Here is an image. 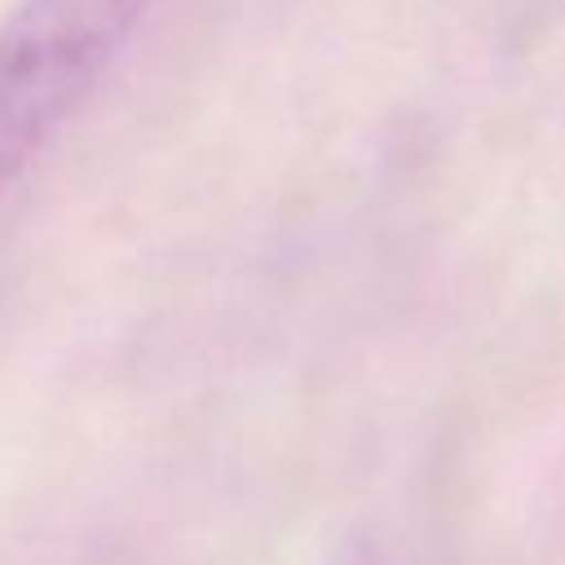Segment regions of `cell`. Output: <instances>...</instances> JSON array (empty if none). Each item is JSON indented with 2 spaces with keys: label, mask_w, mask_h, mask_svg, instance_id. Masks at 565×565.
Here are the masks:
<instances>
[{
  "label": "cell",
  "mask_w": 565,
  "mask_h": 565,
  "mask_svg": "<svg viewBox=\"0 0 565 565\" xmlns=\"http://www.w3.org/2000/svg\"><path fill=\"white\" fill-rule=\"evenodd\" d=\"M154 0H18L0 22V185L79 110Z\"/></svg>",
  "instance_id": "cell-1"
}]
</instances>
